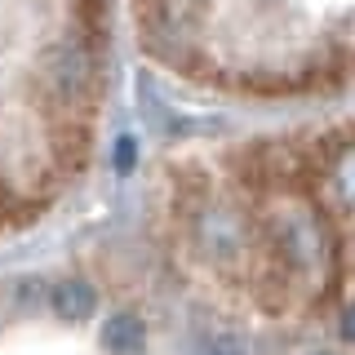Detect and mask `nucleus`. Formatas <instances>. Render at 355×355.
I'll list each match as a JSON object with an SVG mask.
<instances>
[{"mask_svg": "<svg viewBox=\"0 0 355 355\" xmlns=\"http://www.w3.org/2000/svg\"><path fill=\"white\" fill-rule=\"evenodd\" d=\"M205 355H249V351H244L240 338H231V333H218V338L205 342Z\"/></svg>", "mask_w": 355, "mask_h": 355, "instance_id": "nucleus-6", "label": "nucleus"}, {"mask_svg": "<svg viewBox=\"0 0 355 355\" xmlns=\"http://www.w3.org/2000/svg\"><path fill=\"white\" fill-rule=\"evenodd\" d=\"M49 311L62 324H89L98 315V284L85 275H62L49 280Z\"/></svg>", "mask_w": 355, "mask_h": 355, "instance_id": "nucleus-4", "label": "nucleus"}, {"mask_svg": "<svg viewBox=\"0 0 355 355\" xmlns=\"http://www.w3.org/2000/svg\"><path fill=\"white\" fill-rule=\"evenodd\" d=\"M138 58L196 98L302 107L355 94V0H125Z\"/></svg>", "mask_w": 355, "mask_h": 355, "instance_id": "nucleus-3", "label": "nucleus"}, {"mask_svg": "<svg viewBox=\"0 0 355 355\" xmlns=\"http://www.w3.org/2000/svg\"><path fill=\"white\" fill-rule=\"evenodd\" d=\"M160 196L205 209L218 275L262 302L355 280V111L169 155Z\"/></svg>", "mask_w": 355, "mask_h": 355, "instance_id": "nucleus-1", "label": "nucleus"}, {"mask_svg": "<svg viewBox=\"0 0 355 355\" xmlns=\"http://www.w3.org/2000/svg\"><path fill=\"white\" fill-rule=\"evenodd\" d=\"M315 355H333V351H315Z\"/></svg>", "mask_w": 355, "mask_h": 355, "instance_id": "nucleus-7", "label": "nucleus"}, {"mask_svg": "<svg viewBox=\"0 0 355 355\" xmlns=\"http://www.w3.org/2000/svg\"><path fill=\"white\" fill-rule=\"evenodd\" d=\"M120 0H0V231L98 155L116 94Z\"/></svg>", "mask_w": 355, "mask_h": 355, "instance_id": "nucleus-2", "label": "nucleus"}, {"mask_svg": "<svg viewBox=\"0 0 355 355\" xmlns=\"http://www.w3.org/2000/svg\"><path fill=\"white\" fill-rule=\"evenodd\" d=\"M98 338H103V351H111V355H133L142 347V338H147V329H142L138 311H116V315L103 320Z\"/></svg>", "mask_w": 355, "mask_h": 355, "instance_id": "nucleus-5", "label": "nucleus"}]
</instances>
